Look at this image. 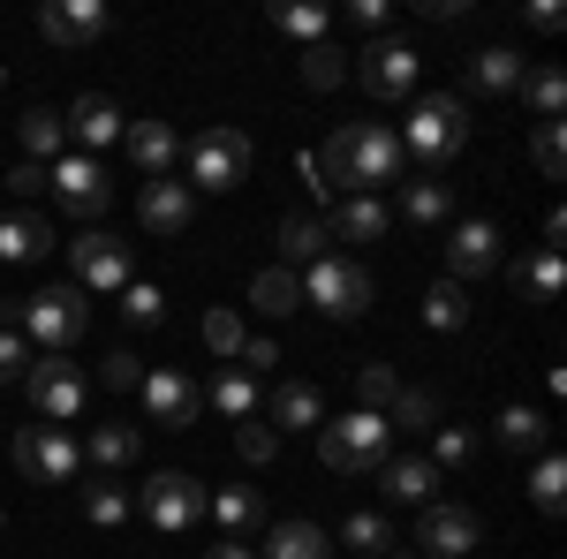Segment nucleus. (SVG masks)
I'll use <instances>...</instances> for the list:
<instances>
[{
	"mask_svg": "<svg viewBox=\"0 0 567 559\" xmlns=\"http://www.w3.org/2000/svg\"><path fill=\"white\" fill-rule=\"evenodd\" d=\"M310 159H318V182L326 189L379 197L386 182H401V136L386 122H341V130L326 136V152H310Z\"/></svg>",
	"mask_w": 567,
	"mask_h": 559,
	"instance_id": "nucleus-1",
	"label": "nucleus"
},
{
	"mask_svg": "<svg viewBox=\"0 0 567 559\" xmlns=\"http://www.w3.org/2000/svg\"><path fill=\"white\" fill-rule=\"evenodd\" d=\"M99 379H106L114 393H136V386H144V355H130V348H114V355L99 363Z\"/></svg>",
	"mask_w": 567,
	"mask_h": 559,
	"instance_id": "nucleus-49",
	"label": "nucleus"
},
{
	"mask_svg": "<svg viewBox=\"0 0 567 559\" xmlns=\"http://www.w3.org/2000/svg\"><path fill=\"white\" fill-rule=\"evenodd\" d=\"M122 310H130V325H159V318H167V296H159L152 280H130V288H122Z\"/></svg>",
	"mask_w": 567,
	"mask_h": 559,
	"instance_id": "nucleus-45",
	"label": "nucleus"
},
{
	"mask_svg": "<svg viewBox=\"0 0 567 559\" xmlns=\"http://www.w3.org/2000/svg\"><path fill=\"white\" fill-rule=\"evenodd\" d=\"M205 499H213V491H205V484H197L189 469H159L152 484H144V491H136L144 521H152V529H167V537L197 529V521H205Z\"/></svg>",
	"mask_w": 567,
	"mask_h": 559,
	"instance_id": "nucleus-8",
	"label": "nucleus"
},
{
	"mask_svg": "<svg viewBox=\"0 0 567 559\" xmlns=\"http://www.w3.org/2000/svg\"><path fill=\"white\" fill-rule=\"evenodd\" d=\"M507 280H515V296H523V302H560V288H567V258H560V250L515 258V265H507Z\"/></svg>",
	"mask_w": 567,
	"mask_h": 559,
	"instance_id": "nucleus-28",
	"label": "nucleus"
},
{
	"mask_svg": "<svg viewBox=\"0 0 567 559\" xmlns=\"http://www.w3.org/2000/svg\"><path fill=\"white\" fill-rule=\"evenodd\" d=\"M379 491H386L393 507H432L439 469H432V462H416V454H386V469H379Z\"/></svg>",
	"mask_w": 567,
	"mask_h": 559,
	"instance_id": "nucleus-21",
	"label": "nucleus"
},
{
	"mask_svg": "<svg viewBox=\"0 0 567 559\" xmlns=\"http://www.w3.org/2000/svg\"><path fill=\"white\" fill-rule=\"evenodd\" d=\"M499 242H507V235H499V219H484V213L454 219V227H446V280H462V288L484 280V272L499 265Z\"/></svg>",
	"mask_w": 567,
	"mask_h": 559,
	"instance_id": "nucleus-13",
	"label": "nucleus"
},
{
	"mask_svg": "<svg viewBox=\"0 0 567 559\" xmlns=\"http://www.w3.org/2000/svg\"><path fill=\"white\" fill-rule=\"evenodd\" d=\"M349 23H355V31H371V39H386L393 8H386V0H355V8H349Z\"/></svg>",
	"mask_w": 567,
	"mask_h": 559,
	"instance_id": "nucleus-52",
	"label": "nucleus"
},
{
	"mask_svg": "<svg viewBox=\"0 0 567 559\" xmlns=\"http://www.w3.org/2000/svg\"><path fill=\"white\" fill-rule=\"evenodd\" d=\"M303 302H318L326 318H341V325H355L363 310H371V272L349 258H318L303 272Z\"/></svg>",
	"mask_w": 567,
	"mask_h": 559,
	"instance_id": "nucleus-9",
	"label": "nucleus"
},
{
	"mask_svg": "<svg viewBox=\"0 0 567 559\" xmlns=\"http://www.w3.org/2000/svg\"><path fill=\"white\" fill-rule=\"evenodd\" d=\"M91 325V296L76 288V280H61V288H39V296L16 310V333L31 348H45V355H69V348L84 341Z\"/></svg>",
	"mask_w": 567,
	"mask_h": 559,
	"instance_id": "nucleus-4",
	"label": "nucleus"
},
{
	"mask_svg": "<svg viewBox=\"0 0 567 559\" xmlns=\"http://www.w3.org/2000/svg\"><path fill=\"white\" fill-rule=\"evenodd\" d=\"M265 559H333V529H318V521H272L265 529Z\"/></svg>",
	"mask_w": 567,
	"mask_h": 559,
	"instance_id": "nucleus-29",
	"label": "nucleus"
},
{
	"mask_svg": "<svg viewBox=\"0 0 567 559\" xmlns=\"http://www.w3.org/2000/svg\"><path fill=\"white\" fill-rule=\"evenodd\" d=\"M69 265H76V288L84 296H122L136 280V258L122 235H106V227H84L76 242H69Z\"/></svg>",
	"mask_w": 567,
	"mask_h": 559,
	"instance_id": "nucleus-6",
	"label": "nucleus"
},
{
	"mask_svg": "<svg viewBox=\"0 0 567 559\" xmlns=\"http://www.w3.org/2000/svg\"><path fill=\"white\" fill-rule=\"evenodd\" d=\"M424 76V61H416V45L409 39H371L355 53V84L371 91V99H409Z\"/></svg>",
	"mask_w": 567,
	"mask_h": 559,
	"instance_id": "nucleus-11",
	"label": "nucleus"
},
{
	"mask_svg": "<svg viewBox=\"0 0 567 559\" xmlns=\"http://www.w3.org/2000/svg\"><path fill=\"white\" fill-rule=\"evenodd\" d=\"M205 348H213L219 363H235L243 355V318L235 310H205Z\"/></svg>",
	"mask_w": 567,
	"mask_h": 559,
	"instance_id": "nucleus-44",
	"label": "nucleus"
},
{
	"mask_svg": "<svg viewBox=\"0 0 567 559\" xmlns=\"http://www.w3.org/2000/svg\"><path fill=\"white\" fill-rule=\"evenodd\" d=\"M39 250H53V227L39 213H23V205H8L0 213V265H31Z\"/></svg>",
	"mask_w": 567,
	"mask_h": 559,
	"instance_id": "nucleus-26",
	"label": "nucleus"
},
{
	"mask_svg": "<svg viewBox=\"0 0 567 559\" xmlns=\"http://www.w3.org/2000/svg\"><path fill=\"white\" fill-rule=\"evenodd\" d=\"M341 545L363 559H393L401 552V529H393V515H349L341 521Z\"/></svg>",
	"mask_w": 567,
	"mask_h": 559,
	"instance_id": "nucleus-33",
	"label": "nucleus"
},
{
	"mask_svg": "<svg viewBox=\"0 0 567 559\" xmlns=\"http://www.w3.org/2000/svg\"><path fill=\"white\" fill-rule=\"evenodd\" d=\"M122 144H130V159H136V174H144V182H159V174L182 159V136L167 130V122H130V130H122Z\"/></svg>",
	"mask_w": 567,
	"mask_h": 559,
	"instance_id": "nucleus-22",
	"label": "nucleus"
},
{
	"mask_svg": "<svg viewBox=\"0 0 567 559\" xmlns=\"http://www.w3.org/2000/svg\"><path fill=\"white\" fill-rule=\"evenodd\" d=\"M205 401H213L219 416H243V424H250V408H258V379H243V371H219L213 386H205Z\"/></svg>",
	"mask_w": 567,
	"mask_h": 559,
	"instance_id": "nucleus-37",
	"label": "nucleus"
},
{
	"mask_svg": "<svg viewBox=\"0 0 567 559\" xmlns=\"http://www.w3.org/2000/svg\"><path fill=\"white\" fill-rule=\"evenodd\" d=\"M424 15L432 23H454V15H470V0H424Z\"/></svg>",
	"mask_w": 567,
	"mask_h": 559,
	"instance_id": "nucleus-54",
	"label": "nucleus"
},
{
	"mask_svg": "<svg viewBox=\"0 0 567 559\" xmlns=\"http://www.w3.org/2000/svg\"><path fill=\"white\" fill-rule=\"evenodd\" d=\"M470 454H477V431L446 424V431H439V462H432V469H470Z\"/></svg>",
	"mask_w": 567,
	"mask_h": 559,
	"instance_id": "nucleus-47",
	"label": "nucleus"
},
{
	"mask_svg": "<svg viewBox=\"0 0 567 559\" xmlns=\"http://www.w3.org/2000/svg\"><path fill=\"white\" fill-rule=\"evenodd\" d=\"M492 438H499L507 454H545V416L515 401V408H499V424H492Z\"/></svg>",
	"mask_w": 567,
	"mask_h": 559,
	"instance_id": "nucleus-35",
	"label": "nucleus"
},
{
	"mask_svg": "<svg viewBox=\"0 0 567 559\" xmlns=\"http://www.w3.org/2000/svg\"><path fill=\"white\" fill-rule=\"evenodd\" d=\"M386 227H393V213L379 197H341V205L326 213V235H333V242H379Z\"/></svg>",
	"mask_w": 567,
	"mask_h": 559,
	"instance_id": "nucleus-24",
	"label": "nucleus"
},
{
	"mask_svg": "<svg viewBox=\"0 0 567 559\" xmlns=\"http://www.w3.org/2000/svg\"><path fill=\"white\" fill-rule=\"evenodd\" d=\"M341 69H349V53H341L333 39L303 45V84H310V91H333V84H341Z\"/></svg>",
	"mask_w": 567,
	"mask_h": 559,
	"instance_id": "nucleus-41",
	"label": "nucleus"
},
{
	"mask_svg": "<svg viewBox=\"0 0 567 559\" xmlns=\"http://www.w3.org/2000/svg\"><path fill=\"white\" fill-rule=\"evenodd\" d=\"M31 355H39V348H31L23 333H16V325H8V333H0V386H23V371H31Z\"/></svg>",
	"mask_w": 567,
	"mask_h": 559,
	"instance_id": "nucleus-48",
	"label": "nucleus"
},
{
	"mask_svg": "<svg viewBox=\"0 0 567 559\" xmlns=\"http://www.w3.org/2000/svg\"><path fill=\"white\" fill-rule=\"evenodd\" d=\"M393 559H401V552H393Z\"/></svg>",
	"mask_w": 567,
	"mask_h": 559,
	"instance_id": "nucleus-57",
	"label": "nucleus"
},
{
	"mask_svg": "<svg viewBox=\"0 0 567 559\" xmlns=\"http://www.w3.org/2000/svg\"><path fill=\"white\" fill-rule=\"evenodd\" d=\"M523 53H515V45H484L477 61H470V91H484V99H515V91H523Z\"/></svg>",
	"mask_w": 567,
	"mask_h": 559,
	"instance_id": "nucleus-25",
	"label": "nucleus"
},
{
	"mask_svg": "<svg viewBox=\"0 0 567 559\" xmlns=\"http://www.w3.org/2000/svg\"><path fill=\"white\" fill-rule=\"evenodd\" d=\"M250 174V136L243 130H205V136H189V189H235Z\"/></svg>",
	"mask_w": 567,
	"mask_h": 559,
	"instance_id": "nucleus-10",
	"label": "nucleus"
},
{
	"mask_svg": "<svg viewBox=\"0 0 567 559\" xmlns=\"http://www.w3.org/2000/svg\"><path fill=\"white\" fill-rule=\"evenodd\" d=\"M235 363H243V379H258V371H272V363H280V341H265V333H243V355H235Z\"/></svg>",
	"mask_w": 567,
	"mask_h": 559,
	"instance_id": "nucleus-51",
	"label": "nucleus"
},
{
	"mask_svg": "<svg viewBox=\"0 0 567 559\" xmlns=\"http://www.w3.org/2000/svg\"><path fill=\"white\" fill-rule=\"evenodd\" d=\"M393 454V424L379 408H349V416H326L318 424V462L333 476H379Z\"/></svg>",
	"mask_w": 567,
	"mask_h": 559,
	"instance_id": "nucleus-3",
	"label": "nucleus"
},
{
	"mask_svg": "<svg viewBox=\"0 0 567 559\" xmlns=\"http://www.w3.org/2000/svg\"><path fill=\"white\" fill-rule=\"evenodd\" d=\"M393 136H401V159H416L424 174H446V159L470 144V106H462V91H424Z\"/></svg>",
	"mask_w": 567,
	"mask_h": 559,
	"instance_id": "nucleus-2",
	"label": "nucleus"
},
{
	"mask_svg": "<svg viewBox=\"0 0 567 559\" xmlns=\"http://www.w3.org/2000/svg\"><path fill=\"white\" fill-rule=\"evenodd\" d=\"M205 515L219 521L227 545H243V537H258V529H265V499H258V484H227L219 499H205Z\"/></svg>",
	"mask_w": 567,
	"mask_h": 559,
	"instance_id": "nucleus-20",
	"label": "nucleus"
},
{
	"mask_svg": "<svg viewBox=\"0 0 567 559\" xmlns=\"http://www.w3.org/2000/svg\"><path fill=\"white\" fill-rule=\"evenodd\" d=\"M23 393H31L39 424H61V431H69V424L91 408V379H84V363H69V355H31Z\"/></svg>",
	"mask_w": 567,
	"mask_h": 559,
	"instance_id": "nucleus-5",
	"label": "nucleus"
},
{
	"mask_svg": "<svg viewBox=\"0 0 567 559\" xmlns=\"http://www.w3.org/2000/svg\"><path fill=\"white\" fill-rule=\"evenodd\" d=\"M393 393H401V379H393L386 363H363V371H355V408H379V416H386Z\"/></svg>",
	"mask_w": 567,
	"mask_h": 559,
	"instance_id": "nucleus-43",
	"label": "nucleus"
},
{
	"mask_svg": "<svg viewBox=\"0 0 567 559\" xmlns=\"http://www.w3.org/2000/svg\"><path fill=\"white\" fill-rule=\"evenodd\" d=\"M235 454H243L250 469H265V462L280 454V431H272V424H243V431H235Z\"/></svg>",
	"mask_w": 567,
	"mask_h": 559,
	"instance_id": "nucleus-46",
	"label": "nucleus"
},
{
	"mask_svg": "<svg viewBox=\"0 0 567 559\" xmlns=\"http://www.w3.org/2000/svg\"><path fill=\"white\" fill-rule=\"evenodd\" d=\"M16 469L31 476V484H76L84 438H69L61 424H23L16 431Z\"/></svg>",
	"mask_w": 567,
	"mask_h": 559,
	"instance_id": "nucleus-7",
	"label": "nucleus"
},
{
	"mask_svg": "<svg viewBox=\"0 0 567 559\" xmlns=\"http://www.w3.org/2000/svg\"><path fill=\"white\" fill-rule=\"evenodd\" d=\"M401 219L409 227H446L454 219V182H439V174H416V182H401Z\"/></svg>",
	"mask_w": 567,
	"mask_h": 559,
	"instance_id": "nucleus-23",
	"label": "nucleus"
},
{
	"mask_svg": "<svg viewBox=\"0 0 567 559\" xmlns=\"http://www.w3.org/2000/svg\"><path fill=\"white\" fill-rule=\"evenodd\" d=\"M265 424L272 431H318L326 424V393L310 386V379H280L272 401H265Z\"/></svg>",
	"mask_w": 567,
	"mask_h": 559,
	"instance_id": "nucleus-19",
	"label": "nucleus"
},
{
	"mask_svg": "<svg viewBox=\"0 0 567 559\" xmlns=\"http://www.w3.org/2000/svg\"><path fill=\"white\" fill-rule=\"evenodd\" d=\"M523 91H529V114H537V122H560V106H567V76H560V69L523 76Z\"/></svg>",
	"mask_w": 567,
	"mask_h": 559,
	"instance_id": "nucleus-42",
	"label": "nucleus"
},
{
	"mask_svg": "<svg viewBox=\"0 0 567 559\" xmlns=\"http://www.w3.org/2000/svg\"><path fill=\"white\" fill-rule=\"evenodd\" d=\"M45 182H53L61 213H76V219H99L106 205H114V182H106V167H99V159H84V152H61V159L45 167Z\"/></svg>",
	"mask_w": 567,
	"mask_h": 559,
	"instance_id": "nucleus-12",
	"label": "nucleus"
},
{
	"mask_svg": "<svg viewBox=\"0 0 567 559\" xmlns=\"http://www.w3.org/2000/svg\"><path fill=\"white\" fill-rule=\"evenodd\" d=\"M560 167H567V144H560V122H537V174H545V182H560Z\"/></svg>",
	"mask_w": 567,
	"mask_h": 559,
	"instance_id": "nucleus-50",
	"label": "nucleus"
},
{
	"mask_svg": "<svg viewBox=\"0 0 567 559\" xmlns=\"http://www.w3.org/2000/svg\"><path fill=\"white\" fill-rule=\"evenodd\" d=\"M0 529H8V515H0Z\"/></svg>",
	"mask_w": 567,
	"mask_h": 559,
	"instance_id": "nucleus-56",
	"label": "nucleus"
},
{
	"mask_svg": "<svg viewBox=\"0 0 567 559\" xmlns=\"http://www.w3.org/2000/svg\"><path fill=\"white\" fill-rule=\"evenodd\" d=\"M424 325H432V333H462V325H470V288H462V280H432V288H424Z\"/></svg>",
	"mask_w": 567,
	"mask_h": 559,
	"instance_id": "nucleus-34",
	"label": "nucleus"
},
{
	"mask_svg": "<svg viewBox=\"0 0 567 559\" xmlns=\"http://www.w3.org/2000/svg\"><path fill=\"white\" fill-rule=\"evenodd\" d=\"M16 136H23V159H31V167H53V159L69 152V122H61L53 106H31V114L16 122Z\"/></svg>",
	"mask_w": 567,
	"mask_h": 559,
	"instance_id": "nucleus-31",
	"label": "nucleus"
},
{
	"mask_svg": "<svg viewBox=\"0 0 567 559\" xmlns=\"http://www.w3.org/2000/svg\"><path fill=\"white\" fill-rule=\"evenodd\" d=\"M144 408H152V424L167 431H189L197 424V408H205V386L189 379V371H175V363H159V371H144Z\"/></svg>",
	"mask_w": 567,
	"mask_h": 559,
	"instance_id": "nucleus-15",
	"label": "nucleus"
},
{
	"mask_svg": "<svg viewBox=\"0 0 567 559\" xmlns=\"http://www.w3.org/2000/svg\"><path fill=\"white\" fill-rule=\"evenodd\" d=\"M84 521L91 529H122L130 521V491L122 484H84Z\"/></svg>",
	"mask_w": 567,
	"mask_h": 559,
	"instance_id": "nucleus-40",
	"label": "nucleus"
},
{
	"mask_svg": "<svg viewBox=\"0 0 567 559\" xmlns=\"http://www.w3.org/2000/svg\"><path fill=\"white\" fill-rule=\"evenodd\" d=\"M272 242H280V258H333V235H326V219L318 213H280V227H272Z\"/></svg>",
	"mask_w": 567,
	"mask_h": 559,
	"instance_id": "nucleus-30",
	"label": "nucleus"
},
{
	"mask_svg": "<svg viewBox=\"0 0 567 559\" xmlns=\"http://www.w3.org/2000/svg\"><path fill=\"white\" fill-rule=\"evenodd\" d=\"M61 122H69V136H76V144H84V159H99V144H114V136L130 130V122H122V106H114L106 91H84Z\"/></svg>",
	"mask_w": 567,
	"mask_h": 559,
	"instance_id": "nucleus-18",
	"label": "nucleus"
},
{
	"mask_svg": "<svg viewBox=\"0 0 567 559\" xmlns=\"http://www.w3.org/2000/svg\"><path fill=\"white\" fill-rule=\"evenodd\" d=\"M189 213H197V189H189V182H175V174L144 182V197H136V219H144L152 235H182V227H189Z\"/></svg>",
	"mask_w": 567,
	"mask_h": 559,
	"instance_id": "nucleus-17",
	"label": "nucleus"
},
{
	"mask_svg": "<svg viewBox=\"0 0 567 559\" xmlns=\"http://www.w3.org/2000/svg\"><path fill=\"white\" fill-rule=\"evenodd\" d=\"M477 515L470 507H446V499H432L424 507V521H416V545H424V559H470L477 552Z\"/></svg>",
	"mask_w": 567,
	"mask_h": 559,
	"instance_id": "nucleus-16",
	"label": "nucleus"
},
{
	"mask_svg": "<svg viewBox=\"0 0 567 559\" xmlns=\"http://www.w3.org/2000/svg\"><path fill=\"white\" fill-rule=\"evenodd\" d=\"M386 424H393V431H432V424H439V393L401 386V393H393V408H386Z\"/></svg>",
	"mask_w": 567,
	"mask_h": 559,
	"instance_id": "nucleus-39",
	"label": "nucleus"
},
{
	"mask_svg": "<svg viewBox=\"0 0 567 559\" xmlns=\"http://www.w3.org/2000/svg\"><path fill=\"white\" fill-rule=\"evenodd\" d=\"M205 559H258V552H250V545H227V537H219V545H213Z\"/></svg>",
	"mask_w": 567,
	"mask_h": 559,
	"instance_id": "nucleus-55",
	"label": "nucleus"
},
{
	"mask_svg": "<svg viewBox=\"0 0 567 559\" xmlns=\"http://www.w3.org/2000/svg\"><path fill=\"white\" fill-rule=\"evenodd\" d=\"M529 499H537V515H560L567 507V462L553 454V446H545L537 469H529Z\"/></svg>",
	"mask_w": 567,
	"mask_h": 559,
	"instance_id": "nucleus-36",
	"label": "nucleus"
},
{
	"mask_svg": "<svg viewBox=\"0 0 567 559\" xmlns=\"http://www.w3.org/2000/svg\"><path fill=\"white\" fill-rule=\"evenodd\" d=\"M106 0H45L39 8V39L45 45H61V53H84V45L106 39Z\"/></svg>",
	"mask_w": 567,
	"mask_h": 559,
	"instance_id": "nucleus-14",
	"label": "nucleus"
},
{
	"mask_svg": "<svg viewBox=\"0 0 567 559\" xmlns=\"http://www.w3.org/2000/svg\"><path fill=\"white\" fill-rule=\"evenodd\" d=\"M272 23H280L288 39L318 45V39H326V31H333V8H303V0H288V8H280V0H272Z\"/></svg>",
	"mask_w": 567,
	"mask_h": 559,
	"instance_id": "nucleus-38",
	"label": "nucleus"
},
{
	"mask_svg": "<svg viewBox=\"0 0 567 559\" xmlns=\"http://www.w3.org/2000/svg\"><path fill=\"white\" fill-rule=\"evenodd\" d=\"M136 454H144V431L122 424V416H106V424L84 438V462H91V469H136Z\"/></svg>",
	"mask_w": 567,
	"mask_h": 559,
	"instance_id": "nucleus-27",
	"label": "nucleus"
},
{
	"mask_svg": "<svg viewBox=\"0 0 567 559\" xmlns=\"http://www.w3.org/2000/svg\"><path fill=\"white\" fill-rule=\"evenodd\" d=\"M250 310H265V318H296V310H303V272L265 265L258 280H250Z\"/></svg>",
	"mask_w": 567,
	"mask_h": 559,
	"instance_id": "nucleus-32",
	"label": "nucleus"
},
{
	"mask_svg": "<svg viewBox=\"0 0 567 559\" xmlns=\"http://www.w3.org/2000/svg\"><path fill=\"white\" fill-rule=\"evenodd\" d=\"M39 182H45V167H31V159H23V167L8 174V197H39Z\"/></svg>",
	"mask_w": 567,
	"mask_h": 559,
	"instance_id": "nucleus-53",
	"label": "nucleus"
}]
</instances>
